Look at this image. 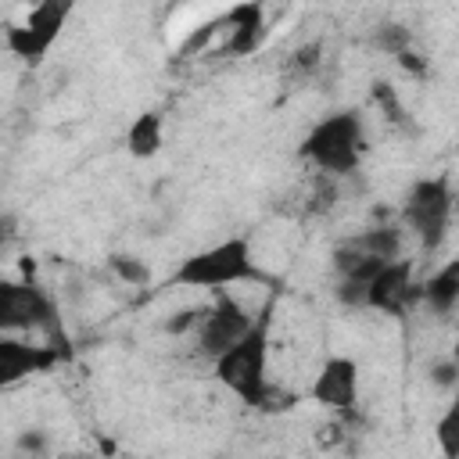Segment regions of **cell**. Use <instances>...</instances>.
I'll use <instances>...</instances> for the list:
<instances>
[{
    "label": "cell",
    "mask_w": 459,
    "mask_h": 459,
    "mask_svg": "<svg viewBox=\"0 0 459 459\" xmlns=\"http://www.w3.org/2000/svg\"><path fill=\"white\" fill-rule=\"evenodd\" d=\"M308 398H312L316 405H323V409L348 412V409L359 402V366H355V359H348V355H330V359L319 366V373H316V380H312V387H308Z\"/></svg>",
    "instance_id": "ba28073f"
},
{
    "label": "cell",
    "mask_w": 459,
    "mask_h": 459,
    "mask_svg": "<svg viewBox=\"0 0 459 459\" xmlns=\"http://www.w3.org/2000/svg\"><path fill=\"white\" fill-rule=\"evenodd\" d=\"M230 25V36H226V54H237V57H247L255 54L262 43H265V7L262 4H237L230 7V14L222 18Z\"/></svg>",
    "instance_id": "8fae6325"
},
{
    "label": "cell",
    "mask_w": 459,
    "mask_h": 459,
    "mask_svg": "<svg viewBox=\"0 0 459 459\" xmlns=\"http://www.w3.org/2000/svg\"><path fill=\"white\" fill-rule=\"evenodd\" d=\"M212 369H215V380L230 394H237L244 405L262 409L269 402V394H273L269 377H265V369H269V330H265V319L255 323L251 333L240 344H233L226 355H219L212 362Z\"/></svg>",
    "instance_id": "3957f363"
},
{
    "label": "cell",
    "mask_w": 459,
    "mask_h": 459,
    "mask_svg": "<svg viewBox=\"0 0 459 459\" xmlns=\"http://www.w3.org/2000/svg\"><path fill=\"white\" fill-rule=\"evenodd\" d=\"M398 65H402L405 72H412V75H423V72H427V61H423L416 50H405V54L398 57Z\"/></svg>",
    "instance_id": "603a6c76"
},
{
    "label": "cell",
    "mask_w": 459,
    "mask_h": 459,
    "mask_svg": "<svg viewBox=\"0 0 459 459\" xmlns=\"http://www.w3.org/2000/svg\"><path fill=\"white\" fill-rule=\"evenodd\" d=\"M452 359H455V362H459V341H455V348H452Z\"/></svg>",
    "instance_id": "cb8c5ba5"
},
{
    "label": "cell",
    "mask_w": 459,
    "mask_h": 459,
    "mask_svg": "<svg viewBox=\"0 0 459 459\" xmlns=\"http://www.w3.org/2000/svg\"><path fill=\"white\" fill-rule=\"evenodd\" d=\"M455 215H459V194H455Z\"/></svg>",
    "instance_id": "d4e9b609"
},
{
    "label": "cell",
    "mask_w": 459,
    "mask_h": 459,
    "mask_svg": "<svg viewBox=\"0 0 459 459\" xmlns=\"http://www.w3.org/2000/svg\"><path fill=\"white\" fill-rule=\"evenodd\" d=\"M108 269H111L122 283H129V287H143V283L151 280V269H147L140 258H133V255H111V258H108Z\"/></svg>",
    "instance_id": "e0dca14e"
},
{
    "label": "cell",
    "mask_w": 459,
    "mask_h": 459,
    "mask_svg": "<svg viewBox=\"0 0 459 459\" xmlns=\"http://www.w3.org/2000/svg\"><path fill=\"white\" fill-rule=\"evenodd\" d=\"M251 326H255V319L247 316V308L230 294H219L215 305L204 308V319L197 326V348L215 362L233 344H240L251 333Z\"/></svg>",
    "instance_id": "8992f818"
},
{
    "label": "cell",
    "mask_w": 459,
    "mask_h": 459,
    "mask_svg": "<svg viewBox=\"0 0 459 459\" xmlns=\"http://www.w3.org/2000/svg\"><path fill=\"white\" fill-rule=\"evenodd\" d=\"M201 319H204V308H179V312H176V316L165 323V330H169L172 337H183L186 330H194V333H197Z\"/></svg>",
    "instance_id": "ffe728a7"
},
{
    "label": "cell",
    "mask_w": 459,
    "mask_h": 459,
    "mask_svg": "<svg viewBox=\"0 0 459 459\" xmlns=\"http://www.w3.org/2000/svg\"><path fill=\"white\" fill-rule=\"evenodd\" d=\"M301 158L312 161L323 176H351L366 154V133H362V115L355 108L333 111L323 122L308 129L301 140Z\"/></svg>",
    "instance_id": "7a4b0ae2"
},
{
    "label": "cell",
    "mask_w": 459,
    "mask_h": 459,
    "mask_svg": "<svg viewBox=\"0 0 459 459\" xmlns=\"http://www.w3.org/2000/svg\"><path fill=\"white\" fill-rule=\"evenodd\" d=\"M165 143V129H161V115L158 111H143L133 118L129 133H126V147L133 158H154Z\"/></svg>",
    "instance_id": "4fadbf2b"
},
{
    "label": "cell",
    "mask_w": 459,
    "mask_h": 459,
    "mask_svg": "<svg viewBox=\"0 0 459 459\" xmlns=\"http://www.w3.org/2000/svg\"><path fill=\"white\" fill-rule=\"evenodd\" d=\"M434 441H437V448H441L445 459H459V402L448 405V412L437 420Z\"/></svg>",
    "instance_id": "2e32d148"
},
{
    "label": "cell",
    "mask_w": 459,
    "mask_h": 459,
    "mask_svg": "<svg viewBox=\"0 0 459 459\" xmlns=\"http://www.w3.org/2000/svg\"><path fill=\"white\" fill-rule=\"evenodd\" d=\"M0 326L7 330H32V326H57L54 301L32 283H0Z\"/></svg>",
    "instance_id": "52a82bcc"
},
{
    "label": "cell",
    "mask_w": 459,
    "mask_h": 459,
    "mask_svg": "<svg viewBox=\"0 0 459 459\" xmlns=\"http://www.w3.org/2000/svg\"><path fill=\"white\" fill-rule=\"evenodd\" d=\"M423 301L430 305V312L448 316L459 305V258L445 262L427 283H423Z\"/></svg>",
    "instance_id": "7c38bea8"
},
{
    "label": "cell",
    "mask_w": 459,
    "mask_h": 459,
    "mask_svg": "<svg viewBox=\"0 0 459 459\" xmlns=\"http://www.w3.org/2000/svg\"><path fill=\"white\" fill-rule=\"evenodd\" d=\"M359 251L380 258V262H398V251H402V233L394 226H369L362 230L355 240H351Z\"/></svg>",
    "instance_id": "5bb4252c"
},
{
    "label": "cell",
    "mask_w": 459,
    "mask_h": 459,
    "mask_svg": "<svg viewBox=\"0 0 459 459\" xmlns=\"http://www.w3.org/2000/svg\"><path fill=\"white\" fill-rule=\"evenodd\" d=\"M319 61H323V43H316V39H312V43H301V47L290 54V68H294V72H305V75L316 72Z\"/></svg>",
    "instance_id": "ac0fdd59"
},
{
    "label": "cell",
    "mask_w": 459,
    "mask_h": 459,
    "mask_svg": "<svg viewBox=\"0 0 459 459\" xmlns=\"http://www.w3.org/2000/svg\"><path fill=\"white\" fill-rule=\"evenodd\" d=\"M430 384L441 387V391L455 387V384H459V362H455L452 355H448V359H437V362L430 366Z\"/></svg>",
    "instance_id": "7402d4cb"
},
{
    "label": "cell",
    "mask_w": 459,
    "mask_h": 459,
    "mask_svg": "<svg viewBox=\"0 0 459 459\" xmlns=\"http://www.w3.org/2000/svg\"><path fill=\"white\" fill-rule=\"evenodd\" d=\"M68 14H72V4L68 0H43V4H36L22 25H11L7 29V36H4L7 50L14 57L29 61V65H39L50 54V47L57 43Z\"/></svg>",
    "instance_id": "5b68a950"
},
{
    "label": "cell",
    "mask_w": 459,
    "mask_h": 459,
    "mask_svg": "<svg viewBox=\"0 0 459 459\" xmlns=\"http://www.w3.org/2000/svg\"><path fill=\"white\" fill-rule=\"evenodd\" d=\"M54 362H57L54 348L25 344V341H14V337L0 341V384H7V387L32 377V373H47Z\"/></svg>",
    "instance_id": "30bf717a"
},
{
    "label": "cell",
    "mask_w": 459,
    "mask_h": 459,
    "mask_svg": "<svg viewBox=\"0 0 459 459\" xmlns=\"http://www.w3.org/2000/svg\"><path fill=\"white\" fill-rule=\"evenodd\" d=\"M247 280H265V273L255 265L247 237H230L204 251H194L172 273L176 287H194V290H222L230 283H247Z\"/></svg>",
    "instance_id": "6da1fadb"
},
{
    "label": "cell",
    "mask_w": 459,
    "mask_h": 459,
    "mask_svg": "<svg viewBox=\"0 0 459 459\" xmlns=\"http://www.w3.org/2000/svg\"><path fill=\"white\" fill-rule=\"evenodd\" d=\"M373 104H380L391 122H402L405 118V108H402V100H398V93H394L391 82H377L373 86Z\"/></svg>",
    "instance_id": "d6986e66"
},
{
    "label": "cell",
    "mask_w": 459,
    "mask_h": 459,
    "mask_svg": "<svg viewBox=\"0 0 459 459\" xmlns=\"http://www.w3.org/2000/svg\"><path fill=\"white\" fill-rule=\"evenodd\" d=\"M14 445H18V452H25V455H32V459L47 455V448H50V441H47V434H43L39 427H29V430H22V434L14 437Z\"/></svg>",
    "instance_id": "44dd1931"
},
{
    "label": "cell",
    "mask_w": 459,
    "mask_h": 459,
    "mask_svg": "<svg viewBox=\"0 0 459 459\" xmlns=\"http://www.w3.org/2000/svg\"><path fill=\"white\" fill-rule=\"evenodd\" d=\"M452 215H455V190H452L448 176H427V179H416L409 186L405 204H402V219L420 237L423 251L441 247Z\"/></svg>",
    "instance_id": "277c9868"
},
{
    "label": "cell",
    "mask_w": 459,
    "mask_h": 459,
    "mask_svg": "<svg viewBox=\"0 0 459 459\" xmlns=\"http://www.w3.org/2000/svg\"><path fill=\"white\" fill-rule=\"evenodd\" d=\"M416 294L423 298V290H416V283H412V262L398 258V262H387L373 276L369 294H366V308H377V312H387V316H402Z\"/></svg>",
    "instance_id": "9c48e42d"
},
{
    "label": "cell",
    "mask_w": 459,
    "mask_h": 459,
    "mask_svg": "<svg viewBox=\"0 0 459 459\" xmlns=\"http://www.w3.org/2000/svg\"><path fill=\"white\" fill-rule=\"evenodd\" d=\"M409 43H412V36H409V29L402 22H384L373 32V47L384 50V54H391V57H402L409 50Z\"/></svg>",
    "instance_id": "9a60e30c"
}]
</instances>
